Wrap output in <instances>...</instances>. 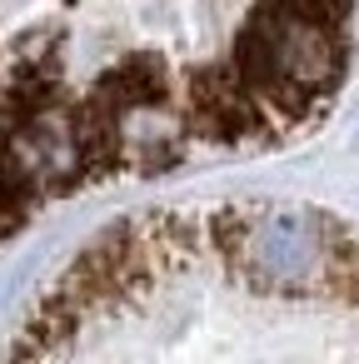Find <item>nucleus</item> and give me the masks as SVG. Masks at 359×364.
<instances>
[{
  "instance_id": "obj_2",
  "label": "nucleus",
  "mask_w": 359,
  "mask_h": 364,
  "mask_svg": "<svg viewBox=\"0 0 359 364\" xmlns=\"http://www.w3.org/2000/svg\"><path fill=\"white\" fill-rule=\"evenodd\" d=\"M55 110H65V50L55 31H36L16 41L11 65L0 75V125L21 135Z\"/></svg>"
},
{
  "instance_id": "obj_3",
  "label": "nucleus",
  "mask_w": 359,
  "mask_h": 364,
  "mask_svg": "<svg viewBox=\"0 0 359 364\" xmlns=\"http://www.w3.org/2000/svg\"><path fill=\"white\" fill-rule=\"evenodd\" d=\"M105 105H115L120 115L125 110H165L175 105V75L165 65L160 50H125L115 65H105L90 85Z\"/></svg>"
},
{
  "instance_id": "obj_1",
  "label": "nucleus",
  "mask_w": 359,
  "mask_h": 364,
  "mask_svg": "<svg viewBox=\"0 0 359 364\" xmlns=\"http://www.w3.org/2000/svg\"><path fill=\"white\" fill-rule=\"evenodd\" d=\"M180 95H185L180 125L195 140H210V145H254V140H269V135L284 130L269 115V105L240 80V70L230 60L190 65L180 75Z\"/></svg>"
}]
</instances>
